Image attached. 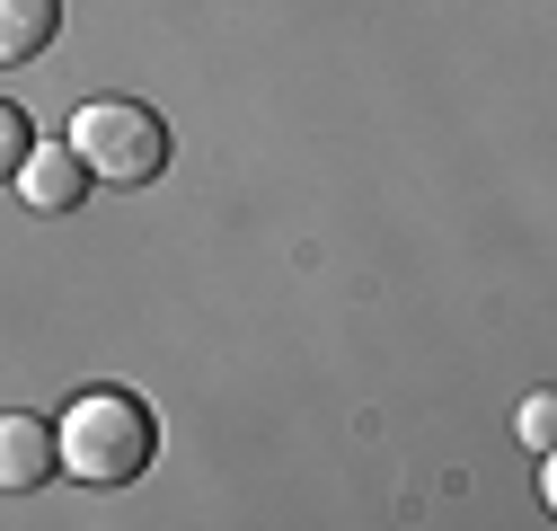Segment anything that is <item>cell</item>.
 I'll use <instances>...</instances> for the list:
<instances>
[{"instance_id": "cell-6", "label": "cell", "mask_w": 557, "mask_h": 531, "mask_svg": "<svg viewBox=\"0 0 557 531\" xmlns=\"http://www.w3.org/2000/svg\"><path fill=\"white\" fill-rule=\"evenodd\" d=\"M36 151V124H27V107H10V98H0V186H10L18 177V160Z\"/></svg>"}, {"instance_id": "cell-7", "label": "cell", "mask_w": 557, "mask_h": 531, "mask_svg": "<svg viewBox=\"0 0 557 531\" xmlns=\"http://www.w3.org/2000/svg\"><path fill=\"white\" fill-rule=\"evenodd\" d=\"M522 443H531V452L557 443V390H531V398H522Z\"/></svg>"}, {"instance_id": "cell-5", "label": "cell", "mask_w": 557, "mask_h": 531, "mask_svg": "<svg viewBox=\"0 0 557 531\" xmlns=\"http://www.w3.org/2000/svg\"><path fill=\"white\" fill-rule=\"evenodd\" d=\"M62 36V0H0V62H36Z\"/></svg>"}, {"instance_id": "cell-2", "label": "cell", "mask_w": 557, "mask_h": 531, "mask_svg": "<svg viewBox=\"0 0 557 531\" xmlns=\"http://www.w3.org/2000/svg\"><path fill=\"white\" fill-rule=\"evenodd\" d=\"M72 151H81V169L107 177V186H151V177L169 169V124H160L143 98H89V107L72 115Z\"/></svg>"}, {"instance_id": "cell-1", "label": "cell", "mask_w": 557, "mask_h": 531, "mask_svg": "<svg viewBox=\"0 0 557 531\" xmlns=\"http://www.w3.org/2000/svg\"><path fill=\"white\" fill-rule=\"evenodd\" d=\"M53 452H62V470L81 487H133L151 470V452H160V425H151V408L133 390H81L62 408V425H53Z\"/></svg>"}, {"instance_id": "cell-4", "label": "cell", "mask_w": 557, "mask_h": 531, "mask_svg": "<svg viewBox=\"0 0 557 531\" xmlns=\"http://www.w3.org/2000/svg\"><path fill=\"white\" fill-rule=\"evenodd\" d=\"M53 470H62L53 425H45V417H0V487H10V496H36Z\"/></svg>"}, {"instance_id": "cell-3", "label": "cell", "mask_w": 557, "mask_h": 531, "mask_svg": "<svg viewBox=\"0 0 557 531\" xmlns=\"http://www.w3.org/2000/svg\"><path fill=\"white\" fill-rule=\"evenodd\" d=\"M89 186H98V177L81 169L72 143H36V151L18 160V195H27L36 213H81V195H89Z\"/></svg>"}]
</instances>
